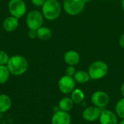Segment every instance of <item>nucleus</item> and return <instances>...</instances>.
Segmentation results:
<instances>
[{"instance_id": "nucleus-1", "label": "nucleus", "mask_w": 124, "mask_h": 124, "mask_svg": "<svg viewBox=\"0 0 124 124\" xmlns=\"http://www.w3.org/2000/svg\"><path fill=\"white\" fill-rule=\"evenodd\" d=\"M7 66L13 76H21L28 68V62L25 57L21 55H13L9 57Z\"/></svg>"}, {"instance_id": "nucleus-2", "label": "nucleus", "mask_w": 124, "mask_h": 124, "mask_svg": "<svg viewBox=\"0 0 124 124\" xmlns=\"http://www.w3.org/2000/svg\"><path fill=\"white\" fill-rule=\"evenodd\" d=\"M61 5L57 0H46L41 7V13L47 20H54L61 13Z\"/></svg>"}, {"instance_id": "nucleus-3", "label": "nucleus", "mask_w": 124, "mask_h": 124, "mask_svg": "<svg viewBox=\"0 0 124 124\" xmlns=\"http://www.w3.org/2000/svg\"><path fill=\"white\" fill-rule=\"evenodd\" d=\"M108 72V65L106 62L101 60L93 62L89 67L88 73L91 79L99 80L104 78Z\"/></svg>"}, {"instance_id": "nucleus-4", "label": "nucleus", "mask_w": 124, "mask_h": 124, "mask_svg": "<svg viewBox=\"0 0 124 124\" xmlns=\"http://www.w3.org/2000/svg\"><path fill=\"white\" fill-rule=\"evenodd\" d=\"M86 4L84 0H64L63 8L67 14L77 15L83 12Z\"/></svg>"}, {"instance_id": "nucleus-5", "label": "nucleus", "mask_w": 124, "mask_h": 124, "mask_svg": "<svg viewBox=\"0 0 124 124\" xmlns=\"http://www.w3.org/2000/svg\"><path fill=\"white\" fill-rule=\"evenodd\" d=\"M44 16L41 12L39 10H31L30 11L26 17V25L29 29L38 30L43 25L44 23Z\"/></svg>"}, {"instance_id": "nucleus-6", "label": "nucleus", "mask_w": 124, "mask_h": 124, "mask_svg": "<svg viewBox=\"0 0 124 124\" xmlns=\"http://www.w3.org/2000/svg\"><path fill=\"white\" fill-rule=\"evenodd\" d=\"M8 11L11 16L20 19L27 11L25 2L23 0H10L8 3Z\"/></svg>"}, {"instance_id": "nucleus-7", "label": "nucleus", "mask_w": 124, "mask_h": 124, "mask_svg": "<svg viewBox=\"0 0 124 124\" xmlns=\"http://www.w3.org/2000/svg\"><path fill=\"white\" fill-rule=\"evenodd\" d=\"M58 88L59 90L63 94H70L75 89L76 81L72 76L67 75L62 76L58 81Z\"/></svg>"}, {"instance_id": "nucleus-8", "label": "nucleus", "mask_w": 124, "mask_h": 124, "mask_svg": "<svg viewBox=\"0 0 124 124\" xmlns=\"http://www.w3.org/2000/svg\"><path fill=\"white\" fill-rule=\"evenodd\" d=\"M91 100L94 106L100 108H103L108 105L110 102V97L106 92L98 90L92 94Z\"/></svg>"}, {"instance_id": "nucleus-9", "label": "nucleus", "mask_w": 124, "mask_h": 124, "mask_svg": "<svg viewBox=\"0 0 124 124\" xmlns=\"http://www.w3.org/2000/svg\"><path fill=\"white\" fill-rule=\"evenodd\" d=\"M101 109L96 106H90L84 109L82 113L83 118L88 122H94L99 120L101 114Z\"/></svg>"}, {"instance_id": "nucleus-10", "label": "nucleus", "mask_w": 124, "mask_h": 124, "mask_svg": "<svg viewBox=\"0 0 124 124\" xmlns=\"http://www.w3.org/2000/svg\"><path fill=\"white\" fill-rule=\"evenodd\" d=\"M99 121L100 124H118V116L110 110H105L101 112Z\"/></svg>"}, {"instance_id": "nucleus-11", "label": "nucleus", "mask_w": 124, "mask_h": 124, "mask_svg": "<svg viewBox=\"0 0 124 124\" xmlns=\"http://www.w3.org/2000/svg\"><path fill=\"white\" fill-rule=\"evenodd\" d=\"M52 124H71V117L68 112H65L59 110L54 113L52 120Z\"/></svg>"}, {"instance_id": "nucleus-12", "label": "nucleus", "mask_w": 124, "mask_h": 124, "mask_svg": "<svg viewBox=\"0 0 124 124\" xmlns=\"http://www.w3.org/2000/svg\"><path fill=\"white\" fill-rule=\"evenodd\" d=\"M63 59H64L65 62L68 65L75 66L79 63L81 57H80L79 54L76 51L69 50L65 53Z\"/></svg>"}, {"instance_id": "nucleus-13", "label": "nucleus", "mask_w": 124, "mask_h": 124, "mask_svg": "<svg viewBox=\"0 0 124 124\" xmlns=\"http://www.w3.org/2000/svg\"><path fill=\"white\" fill-rule=\"evenodd\" d=\"M18 25H19L18 19L13 16H9L7 17L4 20L2 24L3 28L4 29V31L7 32H12L15 31L17 28Z\"/></svg>"}, {"instance_id": "nucleus-14", "label": "nucleus", "mask_w": 124, "mask_h": 124, "mask_svg": "<svg viewBox=\"0 0 124 124\" xmlns=\"http://www.w3.org/2000/svg\"><path fill=\"white\" fill-rule=\"evenodd\" d=\"M12 99L5 94H0V113L7 112L12 107Z\"/></svg>"}, {"instance_id": "nucleus-15", "label": "nucleus", "mask_w": 124, "mask_h": 124, "mask_svg": "<svg viewBox=\"0 0 124 124\" xmlns=\"http://www.w3.org/2000/svg\"><path fill=\"white\" fill-rule=\"evenodd\" d=\"M73 105H74V102L72 100V99L70 97H63L62 99L60 100L58 103V107H59L60 110L69 112L73 108Z\"/></svg>"}, {"instance_id": "nucleus-16", "label": "nucleus", "mask_w": 124, "mask_h": 124, "mask_svg": "<svg viewBox=\"0 0 124 124\" xmlns=\"http://www.w3.org/2000/svg\"><path fill=\"white\" fill-rule=\"evenodd\" d=\"M73 78L76 82H78L79 84L87 83L91 79L89 73L85 70H82L76 71L73 76Z\"/></svg>"}, {"instance_id": "nucleus-17", "label": "nucleus", "mask_w": 124, "mask_h": 124, "mask_svg": "<svg viewBox=\"0 0 124 124\" xmlns=\"http://www.w3.org/2000/svg\"><path fill=\"white\" fill-rule=\"evenodd\" d=\"M52 36V32L51 29L48 27L41 26L37 30V38L42 41L49 40Z\"/></svg>"}, {"instance_id": "nucleus-18", "label": "nucleus", "mask_w": 124, "mask_h": 124, "mask_svg": "<svg viewBox=\"0 0 124 124\" xmlns=\"http://www.w3.org/2000/svg\"><path fill=\"white\" fill-rule=\"evenodd\" d=\"M70 98L74 104H81L85 98V94L81 89H74L70 93Z\"/></svg>"}, {"instance_id": "nucleus-19", "label": "nucleus", "mask_w": 124, "mask_h": 124, "mask_svg": "<svg viewBox=\"0 0 124 124\" xmlns=\"http://www.w3.org/2000/svg\"><path fill=\"white\" fill-rule=\"evenodd\" d=\"M10 74L7 65H0V85L4 84L9 80Z\"/></svg>"}, {"instance_id": "nucleus-20", "label": "nucleus", "mask_w": 124, "mask_h": 124, "mask_svg": "<svg viewBox=\"0 0 124 124\" xmlns=\"http://www.w3.org/2000/svg\"><path fill=\"white\" fill-rule=\"evenodd\" d=\"M115 110L118 117L121 119H124V97L117 102Z\"/></svg>"}, {"instance_id": "nucleus-21", "label": "nucleus", "mask_w": 124, "mask_h": 124, "mask_svg": "<svg viewBox=\"0 0 124 124\" xmlns=\"http://www.w3.org/2000/svg\"><path fill=\"white\" fill-rule=\"evenodd\" d=\"M9 56L3 50H0V65H7L9 61Z\"/></svg>"}, {"instance_id": "nucleus-22", "label": "nucleus", "mask_w": 124, "mask_h": 124, "mask_svg": "<svg viewBox=\"0 0 124 124\" xmlns=\"http://www.w3.org/2000/svg\"><path fill=\"white\" fill-rule=\"evenodd\" d=\"M76 70L74 68V66H71V65H68L67 67V68L65 69V75L69 76H72L73 77L74 74L76 73Z\"/></svg>"}, {"instance_id": "nucleus-23", "label": "nucleus", "mask_w": 124, "mask_h": 124, "mask_svg": "<svg viewBox=\"0 0 124 124\" xmlns=\"http://www.w3.org/2000/svg\"><path fill=\"white\" fill-rule=\"evenodd\" d=\"M31 3L37 7H42L44 2L46 1V0H31Z\"/></svg>"}, {"instance_id": "nucleus-24", "label": "nucleus", "mask_w": 124, "mask_h": 124, "mask_svg": "<svg viewBox=\"0 0 124 124\" xmlns=\"http://www.w3.org/2000/svg\"><path fill=\"white\" fill-rule=\"evenodd\" d=\"M28 36L31 39L36 38L37 37V31L33 30V29H29V31L28 32Z\"/></svg>"}, {"instance_id": "nucleus-25", "label": "nucleus", "mask_w": 124, "mask_h": 124, "mask_svg": "<svg viewBox=\"0 0 124 124\" xmlns=\"http://www.w3.org/2000/svg\"><path fill=\"white\" fill-rule=\"evenodd\" d=\"M119 44L122 48H124V33L121 35V36L119 39Z\"/></svg>"}, {"instance_id": "nucleus-26", "label": "nucleus", "mask_w": 124, "mask_h": 124, "mask_svg": "<svg viewBox=\"0 0 124 124\" xmlns=\"http://www.w3.org/2000/svg\"><path fill=\"white\" fill-rule=\"evenodd\" d=\"M121 92L122 96L124 97V83H123V84L121 86Z\"/></svg>"}, {"instance_id": "nucleus-27", "label": "nucleus", "mask_w": 124, "mask_h": 124, "mask_svg": "<svg viewBox=\"0 0 124 124\" xmlns=\"http://www.w3.org/2000/svg\"><path fill=\"white\" fill-rule=\"evenodd\" d=\"M121 7L124 10V0H122V1H121Z\"/></svg>"}, {"instance_id": "nucleus-28", "label": "nucleus", "mask_w": 124, "mask_h": 124, "mask_svg": "<svg viewBox=\"0 0 124 124\" xmlns=\"http://www.w3.org/2000/svg\"><path fill=\"white\" fill-rule=\"evenodd\" d=\"M118 124H124V119H122Z\"/></svg>"}, {"instance_id": "nucleus-29", "label": "nucleus", "mask_w": 124, "mask_h": 124, "mask_svg": "<svg viewBox=\"0 0 124 124\" xmlns=\"http://www.w3.org/2000/svg\"><path fill=\"white\" fill-rule=\"evenodd\" d=\"M85 1V2L86 3H88V2H91V1H92L93 0H84Z\"/></svg>"}]
</instances>
